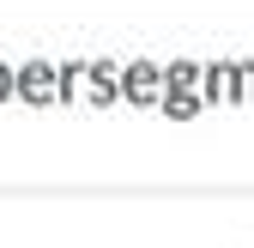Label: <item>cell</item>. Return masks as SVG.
<instances>
[{"label":"cell","mask_w":254,"mask_h":248,"mask_svg":"<svg viewBox=\"0 0 254 248\" xmlns=\"http://www.w3.org/2000/svg\"><path fill=\"white\" fill-rule=\"evenodd\" d=\"M18 103H30V109L61 103V73L49 67V61H30V67H18Z\"/></svg>","instance_id":"cell-1"},{"label":"cell","mask_w":254,"mask_h":248,"mask_svg":"<svg viewBox=\"0 0 254 248\" xmlns=\"http://www.w3.org/2000/svg\"><path fill=\"white\" fill-rule=\"evenodd\" d=\"M157 97H164V67H151V61H133V67H121V103L151 109Z\"/></svg>","instance_id":"cell-2"},{"label":"cell","mask_w":254,"mask_h":248,"mask_svg":"<svg viewBox=\"0 0 254 248\" xmlns=\"http://www.w3.org/2000/svg\"><path fill=\"white\" fill-rule=\"evenodd\" d=\"M200 85H206V91H200L206 103H248V97H242V67H230V61H212Z\"/></svg>","instance_id":"cell-3"},{"label":"cell","mask_w":254,"mask_h":248,"mask_svg":"<svg viewBox=\"0 0 254 248\" xmlns=\"http://www.w3.org/2000/svg\"><path fill=\"white\" fill-rule=\"evenodd\" d=\"M85 85H91L85 97L97 103V109H103V103H121V73L103 67V61H85Z\"/></svg>","instance_id":"cell-4"},{"label":"cell","mask_w":254,"mask_h":248,"mask_svg":"<svg viewBox=\"0 0 254 248\" xmlns=\"http://www.w3.org/2000/svg\"><path fill=\"white\" fill-rule=\"evenodd\" d=\"M200 103H206L200 91H170V85H164V97H157V109H164L170 121H194V115H200Z\"/></svg>","instance_id":"cell-5"},{"label":"cell","mask_w":254,"mask_h":248,"mask_svg":"<svg viewBox=\"0 0 254 248\" xmlns=\"http://www.w3.org/2000/svg\"><path fill=\"white\" fill-rule=\"evenodd\" d=\"M200 79H206V73H200V67H188V61H176V67H164V85H170V91H194Z\"/></svg>","instance_id":"cell-6"},{"label":"cell","mask_w":254,"mask_h":248,"mask_svg":"<svg viewBox=\"0 0 254 248\" xmlns=\"http://www.w3.org/2000/svg\"><path fill=\"white\" fill-rule=\"evenodd\" d=\"M55 73H61V103H73L79 85H85V61H67V67H55Z\"/></svg>","instance_id":"cell-7"},{"label":"cell","mask_w":254,"mask_h":248,"mask_svg":"<svg viewBox=\"0 0 254 248\" xmlns=\"http://www.w3.org/2000/svg\"><path fill=\"white\" fill-rule=\"evenodd\" d=\"M6 97H18V73H6V67H0V103H6Z\"/></svg>","instance_id":"cell-8"},{"label":"cell","mask_w":254,"mask_h":248,"mask_svg":"<svg viewBox=\"0 0 254 248\" xmlns=\"http://www.w3.org/2000/svg\"><path fill=\"white\" fill-rule=\"evenodd\" d=\"M242 97L254 103V61H242Z\"/></svg>","instance_id":"cell-9"}]
</instances>
